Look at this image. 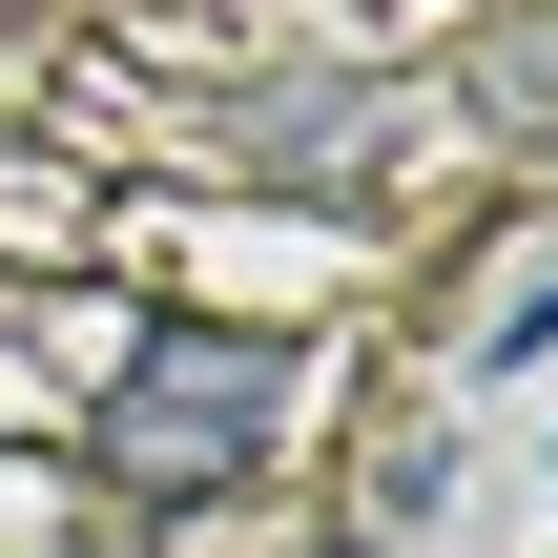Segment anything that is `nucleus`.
Masks as SVG:
<instances>
[{"instance_id":"f03ea898","label":"nucleus","mask_w":558,"mask_h":558,"mask_svg":"<svg viewBox=\"0 0 558 558\" xmlns=\"http://www.w3.org/2000/svg\"><path fill=\"white\" fill-rule=\"evenodd\" d=\"M497 352H558V269H538V290H518V331H497Z\"/></svg>"},{"instance_id":"f257e3e1","label":"nucleus","mask_w":558,"mask_h":558,"mask_svg":"<svg viewBox=\"0 0 558 558\" xmlns=\"http://www.w3.org/2000/svg\"><path fill=\"white\" fill-rule=\"evenodd\" d=\"M290 414H311L290 331H207V311H166V331L104 373V476H124L145 518H207V497H248V476L290 456Z\"/></svg>"}]
</instances>
